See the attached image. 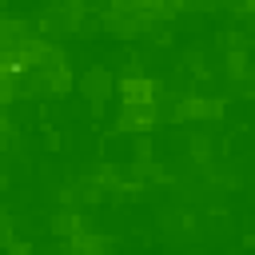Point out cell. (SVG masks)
I'll return each instance as SVG.
<instances>
[{"mask_svg":"<svg viewBox=\"0 0 255 255\" xmlns=\"http://www.w3.org/2000/svg\"><path fill=\"white\" fill-rule=\"evenodd\" d=\"M223 116V100L215 96H179V104L171 108V120H219Z\"/></svg>","mask_w":255,"mask_h":255,"instance_id":"6da1fadb","label":"cell"},{"mask_svg":"<svg viewBox=\"0 0 255 255\" xmlns=\"http://www.w3.org/2000/svg\"><path fill=\"white\" fill-rule=\"evenodd\" d=\"M112 92H116V80H112V72H108V68H92V72H84V76H80V96H88L92 104L108 100Z\"/></svg>","mask_w":255,"mask_h":255,"instance_id":"7a4b0ae2","label":"cell"},{"mask_svg":"<svg viewBox=\"0 0 255 255\" xmlns=\"http://www.w3.org/2000/svg\"><path fill=\"white\" fill-rule=\"evenodd\" d=\"M32 40H36V36H32V28H28L24 20L0 16V52H24Z\"/></svg>","mask_w":255,"mask_h":255,"instance_id":"3957f363","label":"cell"},{"mask_svg":"<svg viewBox=\"0 0 255 255\" xmlns=\"http://www.w3.org/2000/svg\"><path fill=\"white\" fill-rule=\"evenodd\" d=\"M120 96H124V104H155V84L143 76H124Z\"/></svg>","mask_w":255,"mask_h":255,"instance_id":"277c9868","label":"cell"},{"mask_svg":"<svg viewBox=\"0 0 255 255\" xmlns=\"http://www.w3.org/2000/svg\"><path fill=\"white\" fill-rule=\"evenodd\" d=\"M120 124L124 128H151L155 124V104H124Z\"/></svg>","mask_w":255,"mask_h":255,"instance_id":"5b68a950","label":"cell"},{"mask_svg":"<svg viewBox=\"0 0 255 255\" xmlns=\"http://www.w3.org/2000/svg\"><path fill=\"white\" fill-rule=\"evenodd\" d=\"M104 24H108L116 36H135L147 20H143V16H131V12H108V16H104Z\"/></svg>","mask_w":255,"mask_h":255,"instance_id":"8992f818","label":"cell"},{"mask_svg":"<svg viewBox=\"0 0 255 255\" xmlns=\"http://www.w3.org/2000/svg\"><path fill=\"white\" fill-rule=\"evenodd\" d=\"M72 251H76V255H108V239L88 235V231H76V235H72Z\"/></svg>","mask_w":255,"mask_h":255,"instance_id":"52a82bcc","label":"cell"},{"mask_svg":"<svg viewBox=\"0 0 255 255\" xmlns=\"http://www.w3.org/2000/svg\"><path fill=\"white\" fill-rule=\"evenodd\" d=\"M223 72H227L231 80H243V76H247V52H239V48L227 52V68H223Z\"/></svg>","mask_w":255,"mask_h":255,"instance_id":"ba28073f","label":"cell"},{"mask_svg":"<svg viewBox=\"0 0 255 255\" xmlns=\"http://www.w3.org/2000/svg\"><path fill=\"white\" fill-rule=\"evenodd\" d=\"M12 255H28V247L24 243H12Z\"/></svg>","mask_w":255,"mask_h":255,"instance_id":"9c48e42d","label":"cell"},{"mask_svg":"<svg viewBox=\"0 0 255 255\" xmlns=\"http://www.w3.org/2000/svg\"><path fill=\"white\" fill-rule=\"evenodd\" d=\"M0 183H4V171H0Z\"/></svg>","mask_w":255,"mask_h":255,"instance_id":"30bf717a","label":"cell"}]
</instances>
